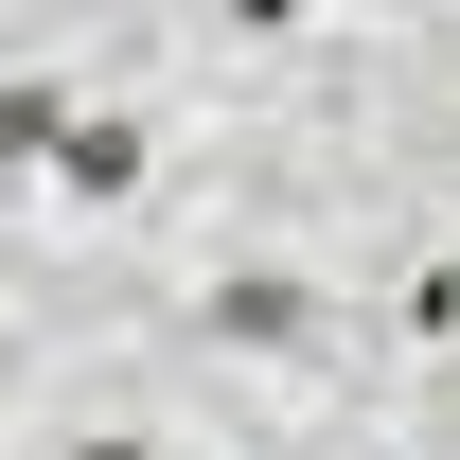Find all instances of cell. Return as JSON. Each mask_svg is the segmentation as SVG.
I'll return each instance as SVG.
<instances>
[{"instance_id": "obj_1", "label": "cell", "mask_w": 460, "mask_h": 460, "mask_svg": "<svg viewBox=\"0 0 460 460\" xmlns=\"http://www.w3.org/2000/svg\"><path fill=\"white\" fill-rule=\"evenodd\" d=\"M54 160H71V195H124L142 177V124H54Z\"/></svg>"}, {"instance_id": "obj_2", "label": "cell", "mask_w": 460, "mask_h": 460, "mask_svg": "<svg viewBox=\"0 0 460 460\" xmlns=\"http://www.w3.org/2000/svg\"><path fill=\"white\" fill-rule=\"evenodd\" d=\"M89 460H142V443H89Z\"/></svg>"}]
</instances>
